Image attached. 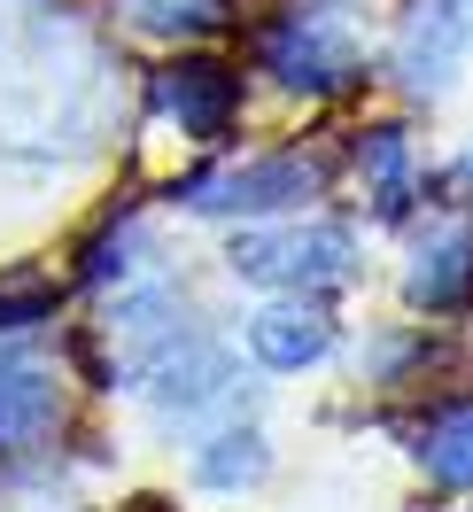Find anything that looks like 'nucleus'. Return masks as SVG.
<instances>
[{
    "label": "nucleus",
    "instance_id": "f257e3e1",
    "mask_svg": "<svg viewBox=\"0 0 473 512\" xmlns=\"http://www.w3.org/2000/svg\"><path fill=\"white\" fill-rule=\"evenodd\" d=\"M225 264H233L241 280H256V288H272V295H303V303H318V295H334V288L357 280V233L334 225V218L249 225V233H233Z\"/></svg>",
    "mask_w": 473,
    "mask_h": 512
},
{
    "label": "nucleus",
    "instance_id": "f03ea898",
    "mask_svg": "<svg viewBox=\"0 0 473 512\" xmlns=\"http://www.w3.org/2000/svg\"><path fill=\"white\" fill-rule=\"evenodd\" d=\"M256 70H264L280 94L334 101L365 78V55H357V39L334 24V8H280V16L256 32Z\"/></svg>",
    "mask_w": 473,
    "mask_h": 512
},
{
    "label": "nucleus",
    "instance_id": "7ed1b4c3",
    "mask_svg": "<svg viewBox=\"0 0 473 512\" xmlns=\"http://www.w3.org/2000/svg\"><path fill=\"white\" fill-rule=\"evenodd\" d=\"M187 210H233V218H280V210H311L326 194V156L311 148H272L233 171H194L187 187H171Z\"/></svg>",
    "mask_w": 473,
    "mask_h": 512
},
{
    "label": "nucleus",
    "instance_id": "20e7f679",
    "mask_svg": "<svg viewBox=\"0 0 473 512\" xmlns=\"http://www.w3.org/2000/svg\"><path fill=\"white\" fill-rule=\"evenodd\" d=\"M148 109L163 125H179V140L194 148H218L241 125V70L218 63V55H179L148 78Z\"/></svg>",
    "mask_w": 473,
    "mask_h": 512
},
{
    "label": "nucleus",
    "instance_id": "39448f33",
    "mask_svg": "<svg viewBox=\"0 0 473 512\" xmlns=\"http://www.w3.org/2000/svg\"><path fill=\"white\" fill-rule=\"evenodd\" d=\"M334 350V319H326V303H303V295H280V303H264L249 319V357L264 373H303L318 357Z\"/></svg>",
    "mask_w": 473,
    "mask_h": 512
},
{
    "label": "nucleus",
    "instance_id": "423d86ee",
    "mask_svg": "<svg viewBox=\"0 0 473 512\" xmlns=\"http://www.w3.org/2000/svg\"><path fill=\"white\" fill-rule=\"evenodd\" d=\"M63 435V373L55 365H0V450H39Z\"/></svg>",
    "mask_w": 473,
    "mask_h": 512
},
{
    "label": "nucleus",
    "instance_id": "0eeeda50",
    "mask_svg": "<svg viewBox=\"0 0 473 512\" xmlns=\"http://www.w3.org/2000/svg\"><path fill=\"white\" fill-rule=\"evenodd\" d=\"M404 295H411V311H458L466 303L473 295V218H450L419 241V256L404 272Z\"/></svg>",
    "mask_w": 473,
    "mask_h": 512
},
{
    "label": "nucleus",
    "instance_id": "6e6552de",
    "mask_svg": "<svg viewBox=\"0 0 473 512\" xmlns=\"http://www.w3.org/2000/svg\"><path fill=\"white\" fill-rule=\"evenodd\" d=\"M349 156H357V179H365V194H373V210H380V218H388V225L411 218V202L427 194L411 132H404V125H365Z\"/></svg>",
    "mask_w": 473,
    "mask_h": 512
},
{
    "label": "nucleus",
    "instance_id": "1a4fd4ad",
    "mask_svg": "<svg viewBox=\"0 0 473 512\" xmlns=\"http://www.w3.org/2000/svg\"><path fill=\"white\" fill-rule=\"evenodd\" d=\"M109 16L132 24V32H148V39H179V47H194V39H218L241 8H233V0H109Z\"/></svg>",
    "mask_w": 473,
    "mask_h": 512
},
{
    "label": "nucleus",
    "instance_id": "9d476101",
    "mask_svg": "<svg viewBox=\"0 0 473 512\" xmlns=\"http://www.w3.org/2000/svg\"><path fill=\"white\" fill-rule=\"evenodd\" d=\"M419 466L435 489H458V497L473 489V396L419 419Z\"/></svg>",
    "mask_w": 473,
    "mask_h": 512
},
{
    "label": "nucleus",
    "instance_id": "9b49d317",
    "mask_svg": "<svg viewBox=\"0 0 473 512\" xmlns=\"http://www.w3.org/2000/svg\"><path fill=\"white\" fill-rule=\"evenodd\" d=\"M450 63H458V16H450V8H419L404 24V47H396L404 86L411 94H435L442 78H450Z\"/></svg>",
    "mask_w": 473,
    "mask_h": 512
},
{
    "label": "nucleus",
    "instance_id": "f8f14e48",
    "mask_svg": "<svg viewBox=\"0 0 473 512\" xmlns=\"http://www.w3.org/2000/svg\"><path fill=\"white\" fill-rule=\"evenodd\" d=\"M272 474V443L256 435V427H225L218 443H202V458H194V481L202 489H249V481Z\"/></svg>",
    "mask_w": 473,
    "mask_h": 512
},
{
    "label": "nucleus",
    "instance_id": "ddd939ff",
    "mask_svg": "<svg viewBox=\"0 0 473 512\" xmlns=\"http://www.w3.org/2000/svg\"><path fill=\"white\" fill-rule=\"evenodd\" d=\"M140 241H148L140 210H117V218L101 225V233H86V241H78V280H86V288H109V280H125L132 256H140Z\"/></svg>",
    "mask_w": 473,
    "mask_h": 512
},
{
    "label": "nucleus",
    "instance_id": "4468645a",
    "mask_svg": "<svg viewBox=\"0 0 473 512\" xmlns=\"http://www.w3.org/2000/svg\"><path fill=\"white\" fill-rule=\"evenodd\" d=\"M55 311H63V288H55V280H0V342L47 326Z\"/></svg>",
    "mask_w": 473,
    "mask_h": 512
},
{
    "label": "nucleus",
    "instance_id": "2eb2a0df",
    "mask_svg": "<svg viewBox=\"0 0 473 512\" xmlns=\"http://www.w3.org/2000/svg\"><path fill=\"white\" fill-rule=\"evenodd\" d=\"M427 357H435V342H427V334H388V342L373 350V381H380V388H404Z\"/></svg>",
    "mask_w": 473,
    "mask_h": 512
},
{
    "label": "nucleus",
    "instance_id": "dca6fc26",
    "mask_svg": "<svg viewBox=\"0 0 473 512\" xmlns=\"http://www.w3.org/2000/svg\"><path fill=\"white\" fill-rule=\"evenodd\" d=\"M442 187L458 194V202H473V148H466L458 163H450V171H442Z\"/></svg>",
    "mask_w": 473,
    "mask_h": 512
}]
</instances>
